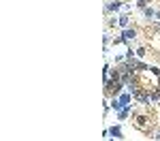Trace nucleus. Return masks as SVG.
<instances>
[{
  "instance_id": "nucleus-11",
  "label": "nucleus",
  "mask_w": 160,
  "mask_h": 141,
  "mask_svg": "<svg viewBox=\"0 0 160 141\" xmlns=\"http://www.w3.org/2000/svg\"><path fill=\"white\" fill-rule=\"evenodd\" d=\"M156 139H160V130H158V133H156Z\"/></svg>"
},
{
  "instance_id": "nucleus-9",
  "label": "nucleus",
  "mask_w": 160,
  "mask_h": 141,
  "mask_svg": "<svg viewBox=\"0 0 160 141\" xmlns=\"http://www.w3.org/2000/svg\"><path fill=\"white\" fill-rule=\"evenodd\" d=\"M135 53H137V58H143V56H145V47H137Z\"/></svg>"
},
{
  "instance_id": "nucleus-4",
  "label": "nucleus",
  "mask_w": 160,
  "mask_h": 141,
  "mask_svg": "<svg viewBox=\"0 0 160 141\" xmlns=\"http://www.w3.org/2000/svg\"><path fill=\"white\" fill-rule=\"evenodd\" d=\"M118 98H120V103H122L124 107H128V105H130V103L135 101V98H132V94H130V92H128V90H124L122 94H118Z\"/></svg>"
},
{
  "instance_id": "nucleus-7",
  "label": "nucleus",
  "mask_w": 160,
  "mask_h": 141,
  "mask_svg": "<svg viewBox=\"0 0 160 141\" xmlns=\"http://www.w3.org/2000/svg\"><path fill=\"white\" fill-rule=\"evenodd\" d=\"M143 15H145V19H154L156 17V9L154 7H145L143 9Z\"/></svg>"
},
{
  "instance_id": "nucleus-2",
  "label": "nucleus",
  "mask_w": 160,
  "mask_h": 141,
  "mask_svg": "<svg viewBox=\"0 0 160 141\" xmlns=\"http://www.w3.org/2000/svg\"><path fill=\"white\" fill-rule=\"evenodd\" d=\"M105 11L107 13H120V11H124V4L120 2V0H113V2H107Z\"/></svg>"
},
{
  "instance_id": "nucleus-3",
  "label": "nucleus",
  "mask_w": 160,
  "mask_h": 141,
  "mask_svg": "<svg viewBox=\"0 0 160 141\" xmlns=\"http://www.w3.org/2000/svg\"><path fill=\"white\" fill-rule=\"evenodd\" d=\"M120 37H122L126 43H128V41H135L137 38V30L132 28V26H130V28H124L122 32H120Z\"/></svg>"
},
{
  "instance_id": "nucleus-1",
  "label": "nucleus",
  "mask_w": 160,
  "mask_h": 141,
  "mask_svg": "<svg viewBox=\"0 0 160 141\" xmlns=\"http://www.w3.org/2000/svg\"><path fill=\"white\" fill-rule=\"evenodd\" d=\"M105 137H113V139H124V130H122V124H113V126L105 128V133H102Z\"/></svg>"
},
{
  "instance_id": "nucleus-12",
  "label": "nucleus",
  "mask_w": 160,
  "mask_h": 141,
  "mask_svg": "<svg viewBox=\"0 0 160 141\" xmlns=\"http://www.w3.org/2000/svg\"><path fill=\"white\" fill-rule=\"evenodd\" d=\"M158 26H160V22H158Z\"/></svg>"
},
{
  "instance_id": "nucleus-6",
  "label": "nucleus",
  "mask_w": 160,
  "mask_h": 141,
  "mask_svg": "<svg viewBox=\"0 0 160 141\" xmlns=\"http://www.w3.org/2000/svg\"><path fill=\"white\" fill-rule=\"evenodd\" d=\"M118 26H120V28H130V17H128V15H126V13H122V15H118Z\"/></svg>"
},
{
  "instance_id": "nucleus-8",
  "label": "nucleus",
  "mask_w": 160,
  "mask_h": 141,
  "mask_svg": "<svg viewBox=\"0 0 160 141\" xmlns=\"http://www.w3.org/2000/svg\"><path fill=\"white\" fill-rule=\"evenodd\" d=\"M158 101H160V86L149 92V103H158Z\"/></svg>"
},
{
  "instance_id": "nucleus-5",
  "label": "nucleus",
  "mask_w": 160,
  "mask_h": 141,
  "mask_svg": "<svg viewBox=\"0 0 160 141\" xmlns=\"http://www.w3.org/2000/svg\"><path fill=\"white\" fill-rule=\"evenodd\" d=\"M130 111H132V105H128V107H124V109H120L118 113H115V118H118V122H124L128 115H130Z\"/></svg>"
},
{
  "instance_id": "nucleus-10",
  "label": "nucleus",
  "mask_w": 160,
  "mask_h": 141,
  "mask_svg": "<svg viewBox=\"0 0 160 141\" xmlns=\"http://www.w3.org/2000/svg\"><path fill=\"white\" fill-rule=\"evenodd\" d=\"M156 19H160V11H156Z\"/></svg>"
}]
</instances>
